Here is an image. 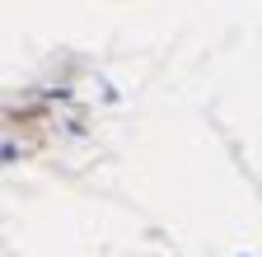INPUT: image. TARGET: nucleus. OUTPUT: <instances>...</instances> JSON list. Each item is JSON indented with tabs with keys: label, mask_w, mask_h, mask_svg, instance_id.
<instances>
[]
</instances>
